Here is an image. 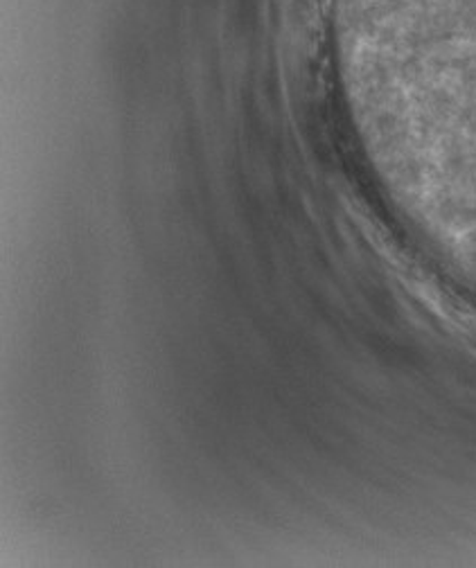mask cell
<instances>
[{
	"mask_svg": "<svg viewBox=\"0 0 476 568\" xmlns=\"http://www.w3.org/2000/svg\"><path fill=\"white\" fill-rule=\"evenodd\" d=\"M357 122L476 224V0H330Z\"/></svg>",
	"mask_w": 476,
	"mask_h": 568,
	"instance_id": "cell-1",
	"label": "cell"
}]
</instances>
